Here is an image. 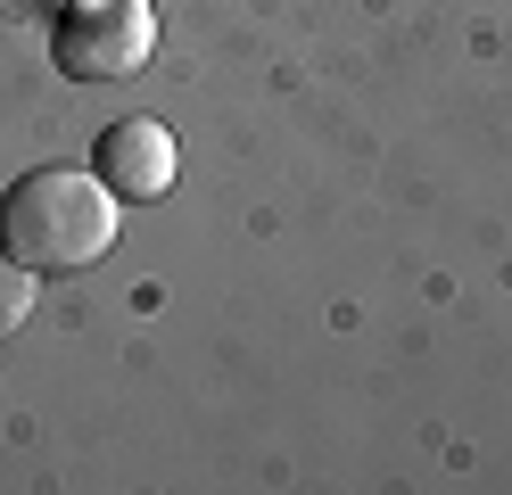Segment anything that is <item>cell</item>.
<instances>
[{"label":"cell","instance_id":"cell-1","mask_svg":"<svg viewBox=\"0 0 512 495\" xmlns=\"http://www.w3.org/2000/svg\"><path fill=\"white\" fill-rule=\"evenodd\" d=\"M124 231V198L100 174H75V165H34L17 174L0 198V248H9L25 273H91Z\"/></svg>","mask_w":512,"mask_h":495},{"label":"cell","instance_id":"cell-2","mask_svg":"<svg viewBox=\"0 0 512 495\" xmlns=\"http://www.w3.org/2000/svg\"><path fill=\"white\" fill-rule=\"evenodd\" d=\"M50 50H58V75H75V83H124L149 66L157 17H149V0H75L58 17Z\"/></svg>","mask_w":512,"mask_h":495},{"label":"cell","instance_id":"cell-3","mask_svg":"<svg viewBox=\"0 0 512 495\" xmlns=\"http://www.w3.org/2000/svg\"><path fill=\"white\" fill-rule=\"evenodd\" d=\"M91 174H100L124 207H149V198L174 190V132L157 116H124L100 132V149H91Z\"/></svg>","mask_w":512,"mask_h":495},{"label":"cell","instance_id":"cell-4","mask_svg":"<svg viewBox=\"0 0 512 495\" xmlns=\"http://www.w3.org/2000/svg\"><path fill=\"white\" fill-rule=\"evenodd\" d=\"M34 281H42V273H25L17 256L0 264V330H17L25 314H34Z\"/></svg>","mask_w":512,"mask_h":495}]
</instances>
